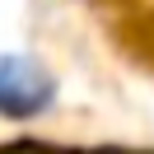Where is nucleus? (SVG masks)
<instances>
[{"mask_svg":"<svg viewBox=\"0 0 154 154\" xmlns=\"http://www.w3.org/2000/svg\"><path fill=\"white\" fill-rule=\"evenodd\" d=\"M61 98V79L33 51H0V122H42Z\"/></svg>","mask_w":154,"mask_h":154,"instance_id":"nucleus-1","label":"nucleus"}]
</instances>
